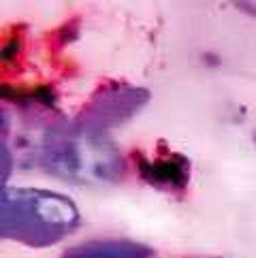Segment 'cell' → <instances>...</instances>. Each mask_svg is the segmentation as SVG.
I'll return each mask as SVG.
<instances>
[{
  "instance_id": "cell-2",
  "label": "cell",
  "mask_w": 256,
  "mask_h": 258,
  "mask_svg": "<svg viewBox=\"0 0 256 258\" xmlns=\"http://www.w3.org/2000/svg\"><path fill=\"white\" fill-rule=\"evenodd\" d=\"M43 167L58 173L75 175L79 179H98L115 175L120 158L111 150H105L96 139H73V137L53 135L43 141L41 152Z\"/></svg>"
},
{
  "instance_id": "cell-3",
  "label": "cell",
  "mask_w": 256,
  "mask_h": 258,
  "mask_svg": "<svg viewBox=\"0 0 256 258\" xmlns=\"http://www.w3.org/2000/svg\"><path fill=\"white\" fill-rule=\"evenodd\" d=\"M145 96L141 90H111L105 96H100L96 100L94 109H88L86 113V122L92 124H115L117 119H124L128 113H133L137 107L145 103Z\"/></svg>"
},
{
  "instance_id": "cell-4",
  "label": "cell",
  "mask_w": 256,
  "mask_h": 258,
  "mask_svg": "<svg viewBox=\"0 0 256 258\" xmlns=\"http://www.w3.org/2000/svg\"><path fill=\"white\" fill-rule=\"evenodd\" d=\"M141 175L158 188H184L188 181V160L173 154L167 158L141 162Z\"/></svg>"
},
{
  "instance_id": "cell-1",
  "label": "cell",
  "mask_w": 256,
  "mask_h": 258,
  "mask_svg": "<svg viewBox=\"0 0 256 258\" xmlns=\"http://www.w3.org/2000/svg\"><path fill=\"white\" fill-rule=\"evenodd\" d=\"M0 209L3 237L32 247L58 243L79 224L75 203L51 190L5 188Z\"/></svg>"
},
{
  "instance_id": "cell-5",
  "label": "cell",
  "mask_w": 256,
  "mask_h": 258,
  "mask_svg": "<svg viewBox=\"0 0 256 258\" xmlns=\"http://www.w3.org/2000/svg\"><path fill=\"white\" fill-rule=\"evenodd\" d=\"M152 250L135 241H90L71 247L64 258H150Z\"/></svg>"
}]
</instances>
